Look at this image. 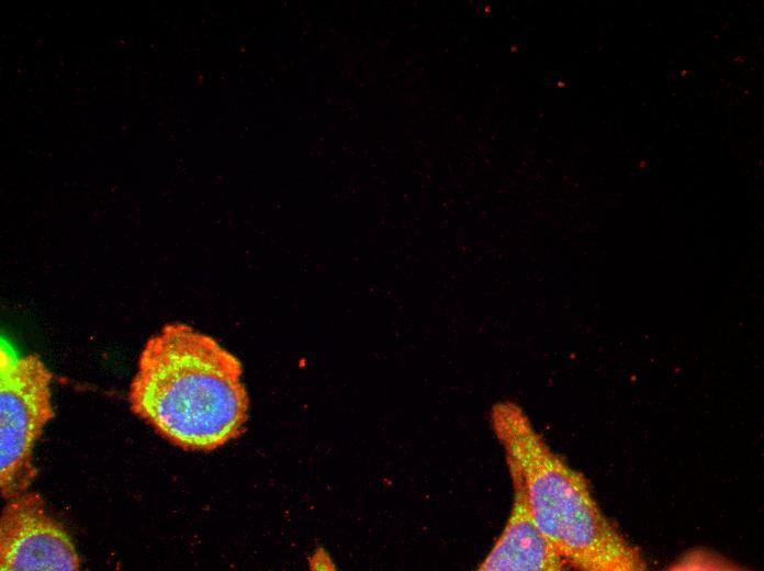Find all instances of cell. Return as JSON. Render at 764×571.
<instances>
[{
  "label": "cell",
  "mask_w": 764,
  "mask_h": 571,
  "mask_svg": "<svg viewBox=\"0 0 764 571\" xmlns=\"http://www.w3.org/2000/svg\"><path fill=\"white\" fill-rule=\"evenodd\" d=\"M240 360L182 322L144 344L128 388L131 412L186 451L210 452L246 428L249 396Z\"/></svg>",
  "instance_id": "cell-1"
},
{
  "label": "cell",
  "mask_w": 764,
  "mask_h": 571,
  "mask_svg": "<svg viewBox=\"0 0 764 571\" xmlns=\"http://www.w3.org/2000/svg\"><path fill=\"white\" fill-rule=\"evenodd\" d=\"M491 427L510 481L525 495L540 530L568 567L581 571H643L647 563L604 515L586 478L554 452L514 402L495 403Z\"/></svg>",
  "instance_id": "cell-2"
},
{
  "label": "cell",
  "mask_w": 764,
  "mask_h": 571,
  "mask_svg": "<svg viewBox=\"0 0 764 571\" xmlns=\"http://www.w3.org/2000/svg\"><path fill=\"white\" fill-rule=\"evenodd\" d=\"M53 373L35 354L0 349V494L7 501L36 477L34 447L54 417Z\"/></svg>",
  "instance_id": "cell-3"
},
{
  "label": "cell",
  "mask_w": 764,
  "mask_h": 571,
  "mask_svg": "<svg viewBox=\"0 0 764 571\" xmlns=\"http://www.w3.org/2000/svg\"><path fill=\"white\" fill-rule=\"evenodd\" d=\"M80 557L66 529L48 515L42 496L25 491L0 515L1 571H75Z\"/></svg>",
  "instance_id": "cell-4"
},
{
  "label": "cell",
  "mask_w": 764,
  "mask_h": 571,
  "mask_svg": "<svg viewBox=\"0 0 764 571\" xmlns=\"http://www.w3.org/2000/svg\"><path fill=\"white\" fill-rule=\"evenodd\" d=\"M512 485L513 504L505 526L478 570H564L565 560L536 524L521 488L515 482Z\"/></svg>",
  "instance_id": "cell-5"
}]
</instances>
